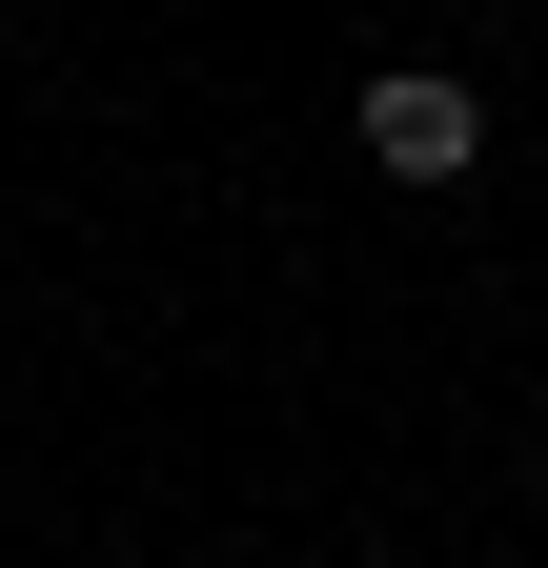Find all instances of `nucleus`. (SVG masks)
Returning <instances> with one entry per match:
<instances>
[{"mask_svg":"<svg viewBox=\"0 0 548 568\" xmlns=\"http://www.w3.org/2000/svg\"><path fill=\"white\" fill-rule=\"evenodd\" d=\"M346 142L386 183H488V82H447V61H386V82L346 102Z\"/></svg>","mask_w":548,"mask_h":568,"instance_id":"obj_1","label":"nucleus"}]
</instances>
